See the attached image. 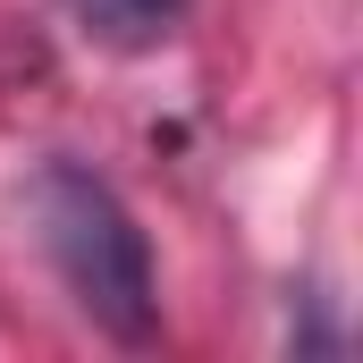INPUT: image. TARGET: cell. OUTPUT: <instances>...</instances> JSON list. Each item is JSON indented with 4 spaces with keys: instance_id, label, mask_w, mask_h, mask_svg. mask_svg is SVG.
<instances>
[{
    "instance_id": "cell-1",
    "label": "cell",
    "mask_w": 363,
    "mask_h": 363,
    "mask_svg": "<svg viewBox=\"0 0 363 363\" xmlns=\"http://www.w3.org/2000/svg\"><path fill=\"white\" fill-rule=\"evenodd\" d=\"M34 228H43L51 271L68 279V296L85 304L110 338L144 347V338L161 330L152 245H144L135 211L93 178V169H77V161H43V169H34Z\"/></svg>"
},
{
    "instance_id": "cell-2",
    "label": "cell",
    "mask_w": 363,
    "mask_h": 363,
    "mask_svg": "<svg viewBox=\"0 0 363 363\" xmlns=\"http://www.w3.org/2000/svg\"><path fill=\"white\" fill-rule=\"evenodd\" d=\"M68 17L101 51H152L186 26V0H68Z\"/></svg>"
}]
</instances>
